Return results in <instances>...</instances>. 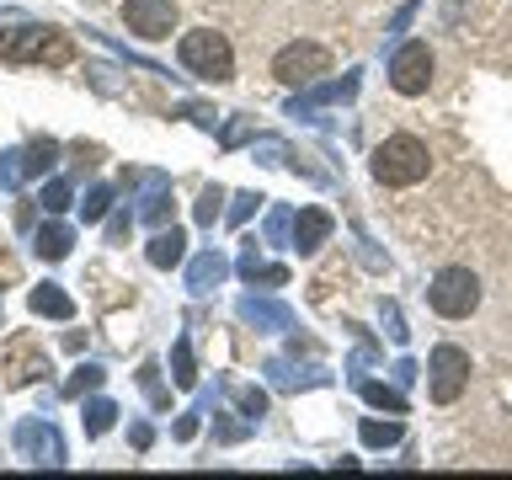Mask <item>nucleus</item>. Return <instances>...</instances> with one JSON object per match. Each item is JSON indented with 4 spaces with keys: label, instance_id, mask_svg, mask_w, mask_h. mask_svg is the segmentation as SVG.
<instances>
[{
    "label": "nucleus",
    "instance_id": "1",
    "mask_svg": "<svg viewBox=\"0 0 512 480\" xmlns=\"http://www.w3.org/2000/svg\"><path fill=\"white\" fill-rule=\"evenodd\" d=\"M0 59L6 64H70L75 43H70V32H59V27L16 22V27L0 32Z\"/></svg>",
    "mask_w": 512,
    "mask_h": 480
},
{
    "label": "nucleus",
    "instance_id": "2",
    "mask_svg": "<svg viewBox=\"0 0 512 480\" xmlns=\"http://www.w3.org/2000/svg\"><path fill=\"white\" fill-rule=\"evenodd\" d=\"M368 171H374L379 187H416L432 171V155H427V144L416 134H395V139H384L374 150Z\"/></svg>",
    "mask_w": 512,
    "mask_h": 480
},
{
    "label": "nucleus",
    "instance_id": "3",
    "mask_svg": "<svg viewBox=\"0 0 512 480\" xmlns=\"http://www.w3.org/2000/svg\"><path fill=\"white\" fill-rule=\"evenodd\" d=\"M176 59H182L187 75L214 80V86L235 80V54H230V43H224V32H214V27L182 32V43H176Z\"/></svg>",
    "mask_w": 512,
    "mask_h": 480
},
{
    "label": "nucleus",
    "instance_id": "4",
    "mask_svg": "<svg viewBox=\"0 0 512 480\" xmlns=\"http://www.w3.org/2000/svg\"><path fill=\"white\" fill-rule=\"evenodd\" d=\"M427 304L438 310L443 320H470L480 310V278L470 267H443L427 288Z\"/></svg>",
    "mask_w": 512,
    "mask_h": 480
},
{
    "label": "nucleus",
    "instance_id": "5",
    "mask_svg": "<svg viewBox=\"0 0 512 480\" xmlns=\"http://www.w3.org/2000/svg\"><path fill=\"white\" fill-rule=\"evenodd\" d=\"M427 390L438 406H454V400L464 395V384H470V352L454 347V342H443V347H432V358H427Z\"/></svg>",
    "mask_w": 512,
    "mask_h": 480
},
{
    "label": "nucleus",
    "instance_id": "6",
    "mask_svg": "<svg viewBox=\"0 0 512 480\" xmlns=\"http://www.w3.org/2000/svg\"><path fill=\"white\" fill-rule=\"evenodd\" d=\"M331 70V54L320 43H288V48H278V59H272V75L283 80V86H315L320 75Z\"/></svg>",
    "mask_w": 512,
    "mask_h": 480
},
{
    "label": "nucleus",
    "instance_id": "7",
    "mask_svg": "<svg viewBox=\"0 0 512 480\" xmlns=\"http://www.w3.org/2000/svg\"><path fill=\"white\" fill-rule=\"evenodd\" d=\"M16 454L27 464H38V470H64V438L54 422H38V416H27V422H16Z\"/></svg>",
    "mask_w": 512,
    "mask_h": 480
},
{
    "label": "nucleus",
    "instance_id": "8",
    "mask_svg": "<svg viewBox=\"0 0 512 480\" xmlns=\"http://www.w3.org/2000/svg\"><path fill=\"white\" fill-rule=\"evenodd\" d=\"M48 374V352L32 331H16L6 342V390H27Z\"/></svg>",
    "mask_w": 512,
    "mask_h": 480
},
{
    "label": "nucleus",
    "instance_id": "9",
    "mask_svg": "<svg viewBox=\"0 0 512 480\" xmlns=\"http://www.w3.org/2000/svg\"><path fill=\"white\" fill-rule=\"evenodd\" d=\"M432 80V48L427 43H400L390 54V86L400 96H422Z\"/></svg>",
    "mask_w": 512,
    "mask_h": 480
},
{
    "label": "nucleus",
    "instance_id": "10",
    "mask_svg": "<svg viewBox=\"0 0 512 480\" xmlns=\"http://www.w3.org/2000/svg\"><path fill=\"white\" fill-rule=\"evenodd\" d=\"M123 22H128L134 38L160 43V38H171V32H176V6H171V0H123Z\"/></svg>",
    "mask_w": 512,
    "mask_h": 480
},
{
    "label": "nucleus",
    "instance_id": "11",
    "mask_svg": "<svg viewBox=\"0 0 512 480\" xmlns=\"http://www.w3.org/2000/svg\"><path fill=\"white\" fill-rule=\"evenodd\" d=\"M352 96H358V70H347L342 80H315V86H304V96L288 102V118H315V107L352 102Z\"/></svg>",
    "mask_w": 512,
    "mask_h": 480
},
{
    "label": "nucleus",
    "instance_id": "12",
    "mask_svg": "<svg viewBox=\"0 0 512 480\" xmlns=\"http://www.w3.org/2000/svg\"><path fill=\"white\" fill-rule=\"evenodd\" d=\"M331 230H336V219L326 214V208H299V214H294V235H288V251L315 256L331 240Z\"/></svg>",
    "mask_w": 512,
    "mask_h": 480
},
{
    "label": "nucleus",
    "instance_id": "13",
    "mask_svg": "<svg viewBox=\"0 0 512 480\" xmlns=\"http://www.w3.org/2000/svg\"><path fill=\"white\" fill-rule=\"evenodd\" d=\"M235 315L246 320V326H256V331H294V310H288V304H278V299L246 294V299L235 304Z\"/></svg>",
    "mask_w": 512,
    "mask_h": 480
},
{
    "label": "nucleus",
    "instance_id": "14",
    "mask_svg": "<svg viewBox=\"0 0 512 480\" xmlns=\"http://www.w3.org/2000/svg\"><path fill=\"white\" fill-rule=\"evenodd\" d=\"M139 219L144 224H166L171 214V176H160V171H139Z\"/></svg>",
    "mask_w": 512,
    "mask_h": 480
},
{
    "label": "nucleus",
    "instance_id": "15",
    "mask_svg": "<svg viewBox=\"0 0 512 480\" xmlns=\"http://www.w3.org/2000/svg\"><path fill=\"white\" fill-rule=\"evenodd\" d=\"M224 278H230V256H224V251L192 256V267H187V288H192V294H214Z\"/></svg>",
    "mask_w": 512,
    "mask_h": 480
},
{
    "label": "nucleus",
    "instance_id": "16",
    "mask_svg": "<svg viewBox=\"0 0 512 480\" xmlns=\"http://www.w3.org/2000/svg\"><path fill=\"white\" fill-rule=\"evenodd\" d=\"M27 310L43 315V320H75V299L64 294L59 283H38V288L27 294Z\"/></svg>",
    "mask_w": 512,
    "mask_h": 480
},
{
    "label": "nucleus",
    "instance_id": "17",
    "mask_svg": "<svg viewBox=\"0 0 512 480\" xmlns=\"http://www.w3.org/2000/svg\"><path fill=\"white\" fill-rule=\"evenodd\" d=\"M267 379H272V390H310V384H326L331 374H326V368H304V374H294V363H288V358H272Z\"/></svg>",
    "mask_w": 512,
    "mask_h": 480
},
{
    "label": "nucleus",
    "instance_id": "18",
    "mask_svg": "<svg viewBox=\"0 0 512 480\" xmlns=\"http://www.w3.org/2000/svg\"><path fill=\"white\" fill-rule=\"evenodd\" d=\"M144 256H150V267H160V272H166V267H182V256H187V235L171 224V230H160V235L150 240V251H144Z\"/></svg>",
    "mask_w": 512,
    "mask_h": 480
},
{
    "label": "nucleus",
    "instance_id": "19",
    "mask_svg": "<svg viewBox=\"0 0 512 480\" xmlns=\"http://www.w3.org/2000/svg\"><path fill=\"white\" fill-rule=\"evenodd\" d=\"M70 246H75V230H70V224H43V230L32 235V251H38L43 262H64V256H70Z\"/></svg>",
    "mask_w": 512,
    "mask_h": 480
},
{
    "label": "nucleus",
    "instance_id": "20",
    "mask_svg": "<svg viewBox=\"0 0 512 480\" xmlns=\"http://www.w3.org/2000/svg\"><path fill=\"white\" fill-rule=\"evenodd\" d=\"M171 379H176V390H192V384H198V363H192L187 336H176V347H171Z\"/></svg>",
    "mask_w": 512,
    "mask_h": 480
},
{
    "label": "nucleus",
    "instance_id": "21",
    "mask_svg": "<svg viewBox=\"0 0 512 480\" xmlns=\"http://www.w3.org/2000/svg\"><path fill=\"white\" fill-rule=\"evenodd\" d=\"M112 422H118V406H112V400H86V411H80L86 438H102V432H112Z\"/></svg>",
    "mask_w": 512,
    "mask_h": 480
},
{
    "label": "nucleus",
    "instance_id": "22",
    "mask_svg": "<svg viewBox=\"0 0 512 480\" xmlns=\"http://www.w3.org/2000/svg\"><path fill=\"white\" fill-rule=\"evenodd\" d=\"M358 390H363V400H368V406H379V411H390V416H406V395H400V390H390V384H374V379H363Z\"/></svg>",
    "mask_w": 512,
    "mask_h": 480
},
{
    "label": "nucleus",
    "instance_id": "23",
    "mask_svg": "<svg viewBox=\"0 0 512 480\" xmlns=\"http://www.w3.org/2000/svg\"><path fill=\"white\" fill-rule=\"evenodd\" d=\"M102 384H107V368H102V363H80L75 374H70V384H64V395H70V400H80V395L102 390Z\"/></svg>",
    "mask_w": 512,
    "mask_h": 480
},
{
    "label": "nucleus",
    "instance_id": "24",
    "mask_svg": "<svg viewBox=\"0 0 512 480\" xmlns=\"http://www.w3.org/2000/svg\"><path fill=\"white\" fill-rule=\"evenodd\" d=\"M59 166V139H32L27 144V176H43Z\"/></svg>",
    "mask_w": 512,
    "mask_h": 480
},
{
    "label": "nucleus",
    "instance_id": "25",
    "mask_svg": "<svg viewBox=\"0 0 512 480\" xmlns=\"http://www.w3.org/2000/svg\"><path fill=\"white\" fill-rule=\"evenodd\" d=\"M358 432H363L368 448H395L400 438H406V427H400V422H363Z\"/></svg>",
    "mask_w": 512,
    "mask_h": 480
},
{
    "label": "nucleus",
    "instance_id": "26",
    "mask_svg": "<svg viewBox=\"0 0 512 480\" xmlns=\"http://www.w3.org/2000/svg\"><path fill=\"white\" fill-rule=\"evenodd\" d=\"M192 214H198V224H208V230H214V219L224 214V187L214 182V187H203L198 192V208H192Z\"/></svg>",
    "mask_w": 512,
    "mask_h": 480
},
{
    "label": "nucleus",
    "instance_id": "27",
    "mask_svg": "<svg viewBox=\"0 0 512 480\" xmlns=\"http://www.w3.org/2000/svg\"><path fill=\"white\" fill-rule=\"evenodd\" d=\"M251 155L262 160V166H294V155H288L283 139H251Z\"/></svg>",
    "mask_w": 512,
    "mask_h": 480
},
{
    "label": "nucleus",
    "instance_id": "28",
    "mask_svg": "<svg viewBox=\"0 0 512 480\" xmlns=\"http://www.w3.org/2000/svg\"><path fill=\"white\" fill-rule=\"evenodd\" d=\"M43 208H48V214H64V208H70L75 203V187L70 182H64V176H54V182H48L43 187V198H38Z\"/></svg>",
    "mask_w": 512,
    "mask_h": 480
},
{
    "label": "nucleus",
    "instance_id": "29",
    "mask_svg": "<svg viewBox=\"0 0 512 480\" xmlns=\"http://www.w3.org/2000/svg\"><path fill=\"white\" fill-rule=\"evenodd\" d=\"M235 406H240V416H251V422H256V416H262L267 411V390H256V384H235Z\"/></svg>",
    "mask_w": 512,
    "mask_h": 480
},
{
    "label": "nucleus",
    "instance_id": "30",
    "mask_svg": "<svg viewBox=\"0 0 512 480\" xmlns=\"http://www.w3.org/2000/svg\"><path fill=\"white\" fill-rule=\"evenodd\" d=\"M27 182V150L0 155V187H22Z\"/></svg>",
    "mask_w": 512,
    "mask_h": 480
},
{
    "label": "nucleus",
    "instance_id": "31",
    "mask_svg": "<svg viewBox=\"0 0 512 480\" xmlns=\"http://www.w3.org/2000/svg\"><path fill=\"white\" fill-rule=\"evenodd\" d=\"M139 384H144V395H150V406H155V411H166V406H171V395H166V384H160V368H155V363H144V368H139Z\"/></svg>",
    "mask_w": 512,
    "mask_h": 480
},
{
    "label": "nucleus",
    "instance_id": "32",
    "mask_svg": "<svg viewBox=\"0 0 512 480\" xmlns=\"http://www.w3.org/2000/svg\"><path fill=\"white\" fill-rule=\"evenodd\" d=\"M288 235H294V214L278 203V208L267 214V240H272V246H288Z\"/></svg>",
    "mask_w": 512,
    "mask_h": 480
},
{
    "label": "nucleus",
    "instance_id": "33",
    "mask_svg": "<svg viewBox=\"0 0 512 480\" xmlns=\"http://www.w3.org/2000/svg\"><path fill=\"white\" fill-rule=\"evenodd\" d=\"M107 208H112V187H91L80 214H86V224H96V219H107Z\"/></svg>",
    "mask_w": 512,
    "mask_h": 480
},
{
    "label": "nucleus",
    "instance_id": "34",
    "mask_svg": "<svg viewBox=\"0 0 512 480\" xmlns=\"http://www.w3.org/2000/svg\"><path fill=\"white\" fill-rule=\"evenodd\" d=\"M256 203H267V198H256V192H235V198H230V214H224V219H230V224H246V219L256 214Z\"/></svg>",
    "mask_w": 512,
    "mask_h": 480
},
{
    "label": "nucleus",
    "instance_id": "35",
    "mask_svg": "<svg viewBox=\"0 0 512 480\" xmlns=\"http://www.w3.org/2000/svg\"><path fill=\"white\" fill-rule=\"evenodd\" d=\"M379 320H384V331H390V342H406V320H400V304H390V299H384L379 304Z\"/></svg>",
    "mask_w": 512,
    "mask_h": 480
},
{
    "label": "nucleus",
    "instance_id": "36",
    "mask_svg": "<svg viewBox=\"0 0 512 480\" xmlns=\"http://www.w3.org/2000/svg\"><path fill=\"white\" fill-rule=\"evenodd\" d=\"M246 283H262V288H283V283H288V267H283V262H262V267H256Z\"/></svg>",
    "mask_w": 512,
    "mask_h": 480
},
{
    "label": "nucleus",
    "instance_id": "37",
    "mask_svg": "<svg viewBox=\"0 0 512 480\" xmlns=\"http://www.w3.org/2000/svg\"><path fill=\"white\" fill-rule=\"evenodd\" d=\"M134 219H139V214H128V208H123V214H112V224H107V240H112V246H123V240H128Z\"/></svg>",
    "mask_w": 512,
    "mask_h": 480
},
{
    "label": "nucleus",
    "instance_id": "38",
    "mask_svg": "<svg viewBox=\"0 0 512 480\" xmlns=\"http://www.w3.org/2000/svg\"><path fill=\"white\" fill-rule=\"evenodd\" d=\"M198 416H203V411H187L182 422L171 427V438H176V443H192V438H198Z\"/></svg>",
    "mask_w": 512,
    "mask_h": 480
},
{
    "label": "nucleus",
    "instance_id": "39",
    "mask_svg": "<svg viewBox=\"0 0 512 480\" xmlns=\"http://www.w3.org/2000/svg\"><path fill=\"white\" fill-rule=\"evenodd\" d=\"M246 432H251V422H214V438H224V443L246 438Z\"/></svg>",
    "mask_w": 512,
    "mask_h": 480
},
{
    "label": "nucleus",
    "instance_id": "40",
    "mask_svg": "<svg viewBox=\"0 0 512 480\" xmlns=\"http://www.w3.org/2000/svg\"><path fill=\"white\" fill-rule=\"evenodd\" d=\"M368 363H374V347H368V342H363L358 352H352V363H347V374H363V368H368Z\"/></svg>",
    "mask_w": 512,
    "mask_h": 480
},
{
    "label": "nucleus",
    "instance_id": "41",
    "mask_svg": "<svg viewBox=\"0 0 512 480\" xmlns=\"http://www.w3.org/2000/svg\"><path fill=\"white\" fill-rule=\"evenodd\" d=\"M128 438H134V448H150V443H155V432L144 427V422H134V427H128Z\"/></svg>",
    "mask_w": 512,
    "mask_h": 480
},
{
    "label": "nucleus",
    "instance_id": "42",
    "mask_svg": "<svg viewBox=\"0 0 512 480\" xmlns=\"http://www.w3.org/2000/svg\"><path fill=\"white\" fill-rule=\"evenodd\" d=\"M411 379H416V363L400 358V363H395V384H411Z\"/></svg>",
    "mask_w": 512,
    "mask_h": 480
},
{
    "label": "nucleus",
    "instance_id": "43",
    "mask_svg": "<svg viewBox=\"0 0 512 480\" xmlns=\"http://www.w3.org/2000/svg\"><path fill=\"white\" fill-rule=\"evenodd\" d=\"M411 16H416V6H400V11H395V22H390V38H395L400 27H411Z\"/></svg>",
    "mask_w": 512,
    "mask_h": 480
}]
</instances>
